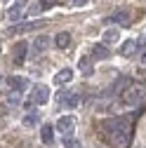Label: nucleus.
Returning a JSON list of instances; mask_svg holds the SVG:
<instances>
[{
	"label": "nucleus",
	"instance_id": "f257e3e1",
	"mask_svg": "<svg viewBox=\"0 0 146 148\" xmlns=\"http://www.w3.org/2000/svg\"><path fill=\"white\" fill-rule=\"evenodd\" d=\"M101 132L106 136V141L113 148H130L132 141V125L130 118H108L101 122Z\"/></svg>",
	"mask_w": 146,
	"mask_h": 148
},
{
	"label": "nucleus",
	"instance_id": "f03ea898",
	"mask_svg": "<svg viewBox=\"0 0 146 148\" xmlns=\"http://www.w3.org/2000/svg\"><path fill=\"white\" fill-rule=\"evenodd\" d=\"M120 99H123V103H127V106H132V108H137V106H141L144 101H146V87H141V85H127L123 92H120Z\"/></svg>",
	"mask_w": 146,
	"mask_h": 148
},
{
	"label": "nucleus",
	"instance_id": "7ed1b4c3",
	"mask_svg": "<svg viewBox=\"0 0 146 148\" xmlns=\"http://www.w3.org/2000/svg\"><path fill=\"white\" fill-rule=\"evenodd\" d=\"M47 99H50V89H47L45 85H38V87L31 89V97H28L26 106H33V103H47Z\"/></svg>",
	"mask_w": 146,
	"mask_h": 148
},
{
	"label": "nucleus",
	"instance_id": "20e7f679",
	"mask_svg": "<svg viewBox=\"0 0 146 148\" xmlns=\"http://www.w3.org/2000/svg\"><path fill=\"white\" fill-rule=\"evenodd\" d=\"M73 127H76V115H61L57 120V125H54V129H57L59 134H64V136H68L73 132Z\"/></svg>",
	"mask_w": 146,
	"mask_h": 148
},
{
	"label": "nucleus",
	"instance_id": "39448f33",
	"mask_svg": "<svg viewBox=\"0 0 146 148\" xmlns=\"http://www.w3.org/2000/svg\"><path fill=\"white\" fill-rule=\"evenodd\" d=\"M57 101H59L61 106H66V108H76V106L80 103V94H76V92H59Z\"/></svg>",
	"mask_w": 146,
	"mask_h": 148
},
{
	"label": "nucleus",
	"instance_id": "423d86ee",
	"mask_svg": "<svg viewBox=\"0 0 146 148\" xmlns=\"http://www.w3.org/2000/svg\"><path fill=\"white\" fill-rule=\"evenodd\" d=\"M130 12L127 10H120V12H116V14H111V16H106V24H113V26H125V24H130Z\"/></svg>",
	"mask_w": 146,
	"mask_h": 148
},
{
	"label": "nucleus",
	"instance_id": "0eeeda50",
	"mask_svg": "<svg viewBox=\"0 0 146 148\" xmlns=\"http://www.w3.org/2000/svg\"><path fill=\"white\" fill-rule=\"evenodd\" d=\"M111 57V49H108L104 42H97L92 47V54H90V59H94V61H101V59H108Z\"/></svg>",
	"mask_w": 146,
	"mask_h": 148
},
{
	"label": "nucleus",
	"instance_id": "6e6552de",
	"mask_svg": "<svg viewBox=\"0 0 146 148\" xmlns=\"http://www.w3.org/2000/svg\"><path fill=\"white\" fill-rule=\"evenodd\" d=\"M47 47H50V38H47V35H38V38L33 40V45H31V49H33L35 57H38V54H45Z\"/></svg>",
	"mask_w": 146,
	"mask_h": 148
},
{
	"label": "nucleus",
	"instance_id": "1a4fd4ad",
	"mask_svg": "<svg viewBox=\"0 0 146 148\" xmlns=\"http://www.w3.org/2000/svg\"><path fill=\"white\" fill-rule=\"evenodd\" d=\"M7 85H10V89H14V94H17V92L21 94V92L26 89V85H28V80L21 78V75H10L7 78Z\"/></svg>",
	"mask_w": 146,
	"mask_h": 148
},
{
	"label": "nucleus",
	"instance_id": "9d476101",
	"mask_svg": "<svg viewBox=\"0 0 146 148\" xmlns=\"http://www.w3.org/2000/svg\"><path fill=\"white\" fill-rule=\"evenodd\" d=\"M26 54H28V42L19 40V42L14 45V61H17V64H21V61L26 59Z\"/></svg>",
	"mask_w": 146,
	"mask_h": 148
},
{
	"label": "nucleus",
	"instance_id": "9b49d317",
	"mask_svg": "<svg viewBox=\"0 0 146 148\" xmlns=\"http://www.w3.org/2000/svg\"><path fill=\"white\" fill-rule=\"evenodd\" d=\"M24 7H26V0H19V3H14V5L10 7L7 16H10V19H19V16L24 14Z\"/></svg>",
	"mask_w": 146,
	"mask_h": 148
},
{
	"label": "nucleus",
	"instance_id": "f8f14e48",
	"mask_svg": "<svg viewBox=\"0 0 146 148\" xmlns=\"http://www.w3.org/2000/svg\"><path fill=\"white\" fill-rule=\"evenodd\" d=\"M71 78H73V68H64V71H59L54 75V85H66Z\"/></svg>",
	"mask_w": 146,
	"mask_h": 148
},
{
	"label": "nucleus",
	"instance_id": "ddd939ff",
	"mask_svg": "<svg viewBox=\"0 0 146 148\" xmlns=\"http://www.w3.org/2000/svg\"><path fill=\"white\" fill-rule=\"evenodd\" d=\"M54 45H57L59 49H66V47L71 45V33H66V31L57 33V38H54Z\"/></svg>",
	"mask_w": 146,
	"mask_h": 148
},
{
	"label": "nucleus",
	"instance_id": "4468645a",
	"mask_svg": "<svg viewBox=\"0 0 146 148\" xmlns=\"http://www.w3.org/2000/svg\"><path fill=\"white\" fill-rule=\"evenodd\" d=\"M78 66H80V73H83L85 78H90V75H92V73H94L92 64H90V57H83V59L78 61Z\"/></svg>",
	"mask_w": 146,
	"mask_h": 148
},
{
	"label": "nucleus",
	"instance_id": "2eb2a0df",
	"mask_svg": "<svg viewBox=\"0 0 146 148\" xmlns=\"http://www.w3.org/2000/svg\"><path fill=\"white\" fill-rule=\"evenodd\" d=\"M40 136H43V143H52L54 141V127L52 125H45L40 129Z\"/></svg>",
	"mask_w": 146,
	"mask_h": 148
},
{
	"label": "nucleus",
	"instance_id": "dca6fc26",
	"mask_svg": "<svg viewBox=\"0 0 146 148\" xmlns=\"http://www.w3.org/2000/svg\"><path fill=\"white\" fill-rule=\"evenodd\" d=\"M118 38H120V31H118V28H108V31H104V45H108V42H118Z\"/></svg>",
	"mask_w": 146,
	"mask_h": 148
},
{
	"label": "nucleus",
	"instance_id": "f3484780",
	"mask_svg": "<svg viewBox=\"0 0 146 148\" xmlns=\"http://www.w3.org/2000/svg\"><path fill=\"white\" fill-rule=\"evenodd\" d=\"M134 52H137V40H127V42H123V49H120L123 57H132Z\"/></svg>",
	"mask_w": 146,
	"mask_h": 148
},
{
	"label": "nucleus",
	"instance_id": "a211bd4d",
	"mask_svg": "<svg viewBox=\"0 0 146 148\" xmlns=\"http://www.w3.org/2000/svg\"><path fill=\"white\" fill-rule=\"evenodd\" d=\"M38 122H40V113H38V110H31V113H26V118H24V125H26V127H35Z\"/></svg>",
	"mask_w": 146,
	"mask_h": 148
},
{
	"label": "nucleus",
	"instance_id": "6ab92c4d",
	"mask_svg": "<svg viewBox=\"0 0 146 148\" xmlns=\"http://www.w3.org/2000/svg\"><path fill=\"white\" fill-rule=\"evenodd\" d=\"M64 146H66V148H83V143H80L78 139H73L71 134H68V136H64Z\"/></svg>",
	"mask_w": 146,
	"mask_h": 148
},
{
	"label": "nucleus",
	"instance_id": "aec40b11",
	"mask_svg": "<svg viewBox=\"0 0 146 148\" xmlns=\"http://www.w3.org/2000/svg\"><path fill=\"white\" fill-rule=\"evenodd\" d=\"M54 3H57V0H40V10H50V7H54Z\"/></svg>",
	"mask_w": 146,
	"mask_h": 148
},
{
	"label": "nucleus",
	"instance_id": "412c9836",
	"mask_svg": "<svg viewBox=\"0 0 146 148\" xmlns=\"http://www.w3.org/2000/svg\"><path fill=\"white\" fill-rule=\"evenodd\" d=\"M19 101H21V94H10V103H12V106H17Z\"/></svg>",
	"mask_w": 146,
	"mask_h": 148
},
{
	"label": "nucleus",
	"instance_id": "4be33fe9",
	"mask_svg": "<svg viewBox=\"0 0 146 148\" xmlns=\"http://www.w3.org/2000/svg\"><path fill=\"white\" fill-rule=\"evenodd\" d=\"M87 3V0H71V5H76V7H83Z\"/></svg>",
	"mask_w": 146,
	"mask_h": 148
},
{
	"label": "nucleus",
	"instance_id": "5701e85b",
	"mask_svg": "<svg viewBox=\"0 0 146 148\" xmlns=\"http://www.w3.org/2000/svg\"><path fill=\"white\" fill-rule=\"evenodd\" d=\"M141 66H146V52L141 54Z\"/></svg>",
	"mask_w": 146,
	"mask_h": 148
}]
</instances>
